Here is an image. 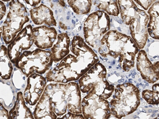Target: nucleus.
I'll return each instance as SVG.
<instances>
[{
    "label": "nucleus",
    "mask_w": 159,
    "mask_h": 119,
    "mask_svg": "<svg viewBox=\"0 0 159 119\" xmlns=\"http://www.w3.org/2000/svg\"><path fill=\"white\" fill-rule=\"evenodd\" d=\"M70 52L46 74L47 82L66 83L78 81L95 64L99 61L98 55L80 36L70 41Z\"/></svg>",
    "instance_id": "1"
},
{
    "label": "nucleus",
    "mask_w": 159,
    "mask_h": 119,
    "mask_svg": "<svg viewBox=\"0 0 159 119\" xmlns=\"http://www.w3.org/2000/svg\"><path fill=\"white\" fill-rule=\"evenodd\" d=\"M98 52L102 58L117 60L125 72L134 68L139 49L131 37L117 30L109 31L101 39Z\"/></svg>",
    "instance_id": "2"
},
{
    "label": "nucleus",
    "mask_w": 159,
    "mask_h": 119,
    "mask_svg": "<svg viewBox=\"0 0 159 119\" xmlns=\"http://www.w3.org/2000/svg\"><path fill=\"white\" fill-rule=\"evenodd\" d=\"M43 93L49 98L51 106L57 117L67 112L81 114V92L78 83H52L48 84Z\"/></svg>",
    "instance_id": "3"
},
{
    "label": "nucleus",
    "mask_w": 159,
    "mask_h": 119,
    "mask_svg": "<svg viewBox=\"0 0 159 119\" xmlns=\"http://www.w3.org/2000/svg\"><path fill=\"white\" fill-rule=\"evenodd\" d=\"M118 5L123 24L129 26L130 37L139 50L143 49L148 39V15L139 7L134 1H118Z\"/></svg>",
    "instance_id": "4"
},
{
    "label": "nucleus",
    "mask_w": 159,
    "mask_h": 119,
    "mask_svg": "<svg viewBox=\"0 0 159 119\" xmlns=\"http://www.w3.org/2000/svg\"><path fill=\"white\" fill-rule=\"evenodd\" d=\"M109 102L111 115L121 119L135 112L141 104L140 90L131 83L118 84Z\"/></svg>",
    "instance_id": "5"
},
{
    "label": "nucleus",
    "mask_w": 159,
    "mask_h": 119,
    "mask_svg": "<svg viewBox=\"0 0 159 119\" xmlns=\"http://www.w3.org/2000/svg\"><path fill=\"white\" fill-rule=\"evenodd\" d=\"M107 75V69L99 61L78 80L80 90L83 94L91 90L108 100L114 93L115 87L108 81Z\"/></svg>",
    "instance_id": "6"
},
{
    "label": "nucleus",
    "mask_w": 159,
    "mask_h": 119,
    "mask_svg": "<svg viewBox=\"0 0 159 119\" xmlns=\"http://www.w3.org/2000/svg\"><path fill=\"white\" fill-rule=\"evenodd\" d=\"M53 63L50 51L36 48L22 52L15 66L28 78L31 74H45L50 70Z\"/></svg>",
    "instance_id": "7"
},
{
    "label": "nucleus",
    "mask_w": 159,
    "mask_h": 119,
    "mask_svg": "<svg viewBox=\"0 0 159 119\" xmlns=\"http://www.w3.org/2000/svg\"><path fill=\"white\" fill-rule=\"evenodd\" d=\"M29 21L25 5L20 1L11 0L9 2L6 20L2 25V37L4 43L8 45Z\"/></svg>",
    "instance_id": "8"
},
{
    "label": "nucleus",
    "mask_w": 159,
    "mask_h": 119,
    "mask_svg": "<svg viewBox=\"0 0 159 119\" xmlns=\"http://www.w3.org/2000/svg\"><path fill=\"white\" fill-rule=\"evenodd\" d=\"M110 30V18L103 11L91 13L83 24V39L89 47L98 49L104 35Z\"/></svg>",
    "instance_id": "9"
},
{
    "label": "nucleus",
    "mask_w": 159,
    "mask_h": 119,
    "mask_svg": "<svg viewBox=\"0 0 159 119\" xmlns=\"http://www.w3.org/2000/svg\"><path fill=\"white\" fill-rule=\"evenodd\" d=\"M81 107L84 119H109L112 116L109 101L91 90L82 99Z\"/></svg>",
    "instance_id": "10"
},
{
    "label": "nucleus",
    "mask_w": 159,
    "mask_h": 119,
    "mask_svg": "<svg viewBox=\"0 0 159 119\" xmlns=\"http://www.w3.org/2000/svg\"><path fill=\"white\" fill-rule=\"evenodd\" d=\"M33 29L30 24L26 25L7 45V53L13 64H16L24 51L30 49L34 43Z\"/></svg>",
    "instance_id": "11"
},
{
    "label": "nucleus",
    "mask_w": 159,
    "mask_h": 119,
    "mask_svg": "<svg viewBox=\"0 0 159 119\" xmlns=\"http://www.w3.org/2000/svg\"><path fill=\"white\" fill-rule=\"evenodd\" d=\"M137 70L140 73L141 77L150 84H154L159 81V64L157 60L152 63L148 58L146 51L139 50L136 57Z\"/></svg>",
    "instance_id": "12"
},
{
    "label": "nucleus",
    "mask_w": 159,
    "mask_h": 119,
    "mask_svg": "<svg viewBox=\"0 0 159 119\" xmlns=\"http://www.w3.org/2000/svg\"><path fill=\"white\" fill-rule=\"evenodd\" d=\"M46 78L37 74H31L27 78L23 97L26 104L34 106L38 103L47 86Z\"/></svg>",
    "instance_id": "13"
},
{
    "label": "nucleus",
    "mask_w": 159,
    "mask_h": 119,
    "mask_svg": "<svg viewBox=\"0 0 159 119\" xmlns=\"http://www.w3.org/2000/svg\"><path fill=\"white\" fill-rule=\"evenodd\" d=\"M33 32L34 45L37 48L45 51L53 46L58 34L55 28L45 25L33 28Z\"/></svg>",
    "instance_id": "14"
},
{
    "label": "nucleus",
    "mask_w": 159,
    "mask_h": 119,
    "mask_svg": "<svg viewBox=\"0 0 159 119\" xmlns=\"http://www.w3.org/2000/svg\"><path fill=\"white\" fill-rule=\"evenodd\" d=\"M29 13L31 19L35 25L44 24L48 27L57 26V21L53 11L43 3L36 7L29 9Z\"/></svg>",
    "instance_id": "15"
},
{
    "label": "nucleus",
    "mask_w": 159,
    "mask_h": 119,
    "mask_svg": "<svg viewBox=\"0 0 159 119\" xmlns=\"http://www.w3.org/2000/svg\"><path fill=\"white\" fill-rule=\"evenodd\" d=\"M70 38L66 33L57 34L56 42L49 51L54 63H58L70 53Z\"/></svg>",
    "instance_id": "16"
},
{
    "label": "nucleus",
    "mask_w": 159,
    "mask_h": 119,
    "mask_svg": "<svg viewBox=\"0 0 159 119\" xmlns=\"http://www.w3.org/2000/svg\"><path fill=\"white\" fill-rule=\"evenodd\" d=\"M17 93L12 81L0 78V103L9 111L16 103Z\"/></svg>",
    "instance_id": "17"
},
{
    "label": "nucleus",
    "mask_w": 159,
    "mask_h": 119,
    "mask_svg": "<svg viewBox=\"0 0 159 119\" xmlns=\"http://www.w3.org/2000/svg\"><path fill=\"white\" fill-rule=\"evenodd\" d=\"M10 119H34V116L23 97L22 92H18L14 106L9 111Z\"/></svg>",
    "instance_id": "18"
},
{
    "label": "nucleus",
    "mask_w": 159,
    "mask_h": 119,
    "mask_svg": "<svg viewBox=\"0 0 159 119\" xmlns=\"http://www.w3.org/2000/svg\"><path fill=\"white\" fill-rule=\"evenodd\" d=\"M33 115L34 119H57V116L51 106L49 98L44 93L36 105Z\"/></svg>",
    "instance_id": "19"
},
{
    "label": "nucleus",
    "mask_w": 159,
    "mask_h": 119,
    "mask_svg": "<svg viewBox=\"0 0 159 119\" xmlns=\"http://www.w3.org/2000/svg\"><path fill=\"white\" fill-rule=\"evenodd\" d=\"M149 19L147 24L148 36L154 39L159 38V2L157 1L148 10Z\"/></svg>",
    "instance_id": "20"
},
{
    "label": "nucleus",
    "mask_w": 159,
    "mask_h": 119,
    "mask_svg": "<svg viewBox=\"0 0 159 119\" xmlns=\"http://www.w3.org/2000/svg\"><path fill=\"white\" fill-rule=\"evenodd\" d=\"M13 65L10 59L6 46H0V78L3 80H10L13 71Z\"/></svg>",
    "instance_id": "21"
},
{
    "label": "nucleus",
    "mask_w": 159,
    "mask_h": 119,
    "mask_svg": "<svg viewBox=\"0 0 159 119\" xmlns=\"http://www.w3.org/2000/svg\"><path fill=\"white\" fill-rule=\"evenodd\" d=\"M93 4L98 10L103 11L109 16H118L120 15L118 1H94Z\"/></svg>",
    "instance_id": "22"
},
{
    "label": "nucleus",
    "mask_w": 159,
    "mask_h": 119,
    "mask_svg": "<svg viewBox=\"0 0 159 119\" xmlns=\"http://www.w3.org/2000/svg\"><path fill=\"white\" fill-rule=\"evenodd\" d=\"M70 8L77 15H85L90 12L93 1L69 0L66 1Z\"/></svg>",
    "instance_id": "23"
},
{
    "label": "nucleus",
    "mask_w": 159,
    "mask_h": 119,
    "mask_svg": "<svg viewBox=\"0 0 159 119\" xmlns=\"http://www.w3.org/2000/svg\"><path fill=\"white\" fill-rule=\"evenodd\" d=\"M143 99L152 105H159V82L153 84L152 90H145L142 93Z\"/></svg>",
    "instance_id": "24"
},
{
    "label": "nucleus",
    "mask_w": 159,
    "mask_h": 119,
    "mask_svg": "<svg viewBox=\"0 0 159 119\" xmlns=\"http://www.w3.org/2000/svg\"><path fill=\"white\" fill-rule=\"evenodd\" d=\"M11 77L12 83L15 89H16V90H21L22 92V90L25 88L27 85V79H25L27 77L21 72L20 69L16 67L13 69Z\"/></svg>",
    "instance_id": "25"
},
{
    "label": "nucleus",
    "mask_w": 159,
    "mask_h": 119,
    "mask_svg": "<svg viewBox=\"0 0 159 119\" xmlns=\"http://www.w3.org/2000/svg\"><path fill=\"white\" fill-rule=\"evenodd\" d=\"M134 2L136 4L141 6L143 8L144 11L148 10L150 7L152 6L153 4L154 3L157 1H134Z\"/></svg>",
    "instance_id": "26"
},
{
    "label": "nucleus",
    "mask_w": 159,
    "mask_h": 119,
    "mask_svg": "<svg viewBox=\"0 0 159 119\" xmlns=\"http://www.w3.org/2000/svg\"><path fill=\"white\" fill-rule=\"evenodd\" d=\"M57 119H84L82 114H73L70 112H67L64 116L61 117H57Z\"/></svg>",
    "instance_id": "27"
},
{
    "label": "nucleus",
    "mask_w": 159,
    "mask_h": 119,
    "mask_svg": "<svg viewBox=\"0 0 159 119\" xmlns=\"http://www.w3.org/2000/svg\"><path fill=\"white\" fill-rule=\"evenodd\" d=\"M0 119H10L9 111L0 103Z\"/></svg>",
    "instance_id": "28"
},
{
    "label": "nucleus",
    "mask_w": 159,
    "mask_h": 119,
    "mask_svg": "<svg viewBox=\"0 0 159 119\" xmlns=\"http://www.w3.org/2000/svg\"><path fill=\"white\" fill-rule=\"evenodd\" d=\"M7 12V7L4 2L0 1V21L4 18Z\"/></svg>",
    "instance_id": "29"
},
{
    "label": "nucleus",
    "mask_w": 159,
    "mask_h": 119,
    "mask_svg": "<svg viewBox=\"0 0 159 119\" xmlns=\"http://www.w3.org/2000/svg\"><path fill=\"white\" fill-rule=\"evenodd\" d=\"M22 3H25L27 6H30L31 7H36L37 6H38L39 4L41 3L42 1H22Z\"/></svg>",
    "instance_id": "30"
},
{
    "label": "nucleus",
    "mask_w": 159,
    "mask_h": 119,
    "mask_svg": "<svg viewBox=\"0 0 159 119\" xmlns=\"http://www.w3.org/2000/svg\"><path fill=\"white\" fill-rule=\"evenodd\" d=\"M2 24L0 23V41H1V37H2Z\"/></svg>",
    "instance_id": "31"
},
{
    "label": "nucleus",
    "mask_w": 159,
    "mask_h": 119,
    "mask_svg": "<svg viewBox=\"0 0 159 119\" xmlns=\"http://www.w3.org/2000/svg\"><path fill=\"white\" fill-rule=\"evenodd\" d=\"M154 119H159V116H157V117H156V118H154Z\"/></svg>",
    "instance_id": "32"
}]
</instances>
